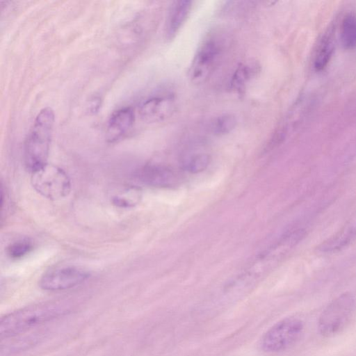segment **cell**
<instances>
[{"instance_id": "6da1fadb", "label": "cell", "mask_w": 356, "mask_h": 356, "mask_svg": "<svg viewBox=\"0 0 356 356\" xmlns=\"http://www.w3.org/2000/svg\"><path fill=\"white\" fill-rule=\"evenodd\" d=\"M70 310V306L63 302H44L17 309L1 318V337L7 339L22 334L63 316Z\"/></svg>"}, {"instance_id": "7a4b0ae2", "label": "cell", "mask_w": 356, "mask_h": 356, "mask_svg": "<svg viewBox=\"0 0 356 356\" xmlns=\"http://www.w3.org/2000/svg\"><path fill=\"white\" fill-rule=\"evenodd\" d=\"M55 121L53 109L42 108L24 143L23 157L26 169L33 172L47 164Z\"/></svg>"}, {"instance_id": "3957f363", "label": "cell", "mask_w": 356, "mask_h": 356, "mask_svg": "<svg viewBox=\"0 0 356 356\" xmlns=\"http://www.w3.org/2000/svg\"><path fill=\"white\" fill-rule=\"evenodd\" d=\"M227 44L225 36L220 32L209 33L202 40L192 60L189 77L196 84L204 83L219 63Z\"/></svg>"}, {"instance_id": "277c9868", "label": "cell", "mask_w": 356, "mask_h": 356, "mask_svg": "<svg viewBox=\"0 0 356 356\" xmlns=\"http://www.w3.org/2000/svg\"><path fill=\"white\" fill-rule=\"evenodd\" d=\"M355 308V299L346 293L334 299L321 314L318 327L324 337L341 332L349 323Z\"/></svg>"}, {"instance_id": "5b68a950", "label": "cell", "mask_w": 356, "mask_h": 356, "mask_svg": "<svg viewBox=\"0 0 356 356\" xmlns=\"http://www.w3.org/2000/svg\"><path fill=\"white\" fill-rule=\"evenodd\" d=\"M304 330L302 321L296 317L280 320L262 336L261 349L266 353H278L294 345L301 337Z\"/></svg>"}, {"instance_id": "8992f818", "label": "cell", "mask_w": 356, "mask_h": 356, "mask_svg": "<svg viewBox=\"0 0 356 356\" xmlns=\"http://www.w3.org/2000/svg\"><path fill=\"white\" fill-rule=\"evenodd\" d=\"M31 181L38 193L49 200L64 198L71 190L67 173L60 168L48 163L31 172Z\"/></svg>"}, {"instance_id": "52a82bcc", "label": "cell", "mask_w": 356, "mask_h": 356, "mask_svg": "<svg viewBox=\"0 0 356 356\" xmlns=\"http://www.w3.org/2000/svg\"><path fill=\"white\" fill-rule=\"evenodd\" d=\"M89 275L86 270L75 266L57 268L44 273L39 286L51 291L69 289L83 282Z\"/></svg>"}, {"instance_id": "ba28073f", "label": "cell", "mask_w": 356, "mask_h": 356, "mask_svg": "<svg viewBox=\"0 0 356 356\" xmlns=\"http://www.w3.org/2000/svg\"><path fill=\"white\" fill-rule=\"evenodd\" d=\"M175 108V99L172 95H156L141 102L138 107V115L145 122H160L170 118Z\"/></svg>"}, {"instance_id": "9c48e42d", "label": "cell", "mask_w": 356, "mask_h": 356, "mask_svg": "<svg viewBox=\"0 0 356 356\" xmlns=\"http://www.w3.org/2000/svg\"><path fill=\"white\" fill-rule=\"evenodd\" d=\"M136 178L142 184L159 188L175 186L179 176L172 169L161 165H147L136 170Z\"/></svg>"}, {"instance_id": "30bf717a", "label": "cell", "mask_w": 356, "mask_h": 356, "mask_svg": "<svg viewBox=\"0 0 356 356\" xmlns=\"http://www.w3.org/2000/svg\"><path fill=\"white\" fill-rule=\"evenodd\" d=\"M133 108L125 106L115 111L110 116L106 129V139L115 143L124 138L132 129L135 122Z\"/></svg>"}, {"instance_id": "8fae6325", "label": "cell", "mask_w": 356, "mask_h": 356, "mask_svg": "<svg viewBox=\"0 0 356 356\" xmlns=\"http://www.w3.org/2000/svg\"><path fill=\"white\" fill-rule=\"evenodd\" d=\"M356 239V209L343 225L333 235L319 244L316 250L323 254L337 252Z\"/></svg>"}, {"instance_id": "7c38bea8", "label": "cell", "mask_w": 356, "mask_h": 356, "mask_svg": "<svg viewBox=\"0 0 356 356\" xmlns=\"http://www.w3.org/2000/svg\"><path fill=\"white\" fill-rule=\"evenodd\" d=\"M192 7L191 1H175L170 8L167 22L166 35L172 38L179 32L186 20Z\"/></svg>"}, {"instance_id": "4fadbf2b", "label": "cell", "mask_w": 356, "mask_h": 356, "mask_svg": "<svg viewBox=\"0 0 356 356\" xmlns=\"http://www.w3.org/2000/svg\"><path fill=\"white\" fill-rule=\"evenodd\" d=\"M258 72V65L254 63H241L232 76L230 88L236 92H242L246 85Z\"/></svg>"}, {"instance_id": "5bb4252c", "label": "cell", "mask_w": 356, "mask_h": 356, "mask_svg": "<svg viewBox=\"0 0 356 356\" xmlns=\"http://www.w3.org/2000/svg\"><path fill=\"white\" fill-rule=\"evenodd\" d=\"M341 42L346 49L356 47V16L353 14L347 15L343 19L341 33Z\"/></svg>"}, {"instance_id": "9a60e30c", "label": "cell", "mask_w": 356, "mask_h": 356, "mask_svg": "<svg viewBox=\"0 0 356 356\" xmlns=\"http://www.w3.org/2000/svg\"><path fill=\"white\" fill-rule=\"evenodd\" d=\"M333 44L330 35H325L322 38L316 50L314 67L316 70H321L325 67L332 56Z\"/></svg>"}, {"instance_id": "2e32d148", "label": "cell", "mask_w": 356, "mask_h": 356, "mask_svg": "<svg viewBox=\"0 0 356 356\" xmlns=\"http://www.w3.org/2000/svg\"><path fill=\"white\" fill-rule=\"evenodd\" d=\"M236 126V117L232 113H223L213 120L211 129L216 135H225L231 132Z\"/></svg>"}, {"instance_id": "e0dca14e", "label": "cell", "mask_w": 356, "mask_h": 356, "mask_svg": "<svg viewBox=\"0 0 356 356\" xmlns=\"http://www.w3.org/2000/svg\"><path fill=\"white\" fill-rule=\"evenodd\" d=\"M210 156L207 153H196L189 156L184 161V168L191 173L204 171L209 165Z\"/></svg>"}, {"instance_id": "ac0fdd59", "label": "cell", "mask_w": 356, "mask_h": 356, "mask_svg": "<svg viewBox=\"0 0 356 356\" xmlns=\"http://www.w3.org/2000/svg\"><path fill=\"white\" fill-rule=\"evenodd\" d=\"M32 248V243L29 241L19 240L13 242L7 248V254L11 259H18L27 254Z\"/></svg>"}, {"instance_id": "d6986e66", "label": "cell", "mask_w": 356, "mask_h": 356, "mask_svg": "<svg viewBox=\"0 0 356 356\" xmlns=\"http://www.w3.org/2000/svg\"><path fill=\"white\" fill-rule=\"evenodd\" d=\"M139 191L136 189H131L124 195L116 196L113 202L118 207H130L136 204L139 200Z\"/></svg>"}]
</instances>
